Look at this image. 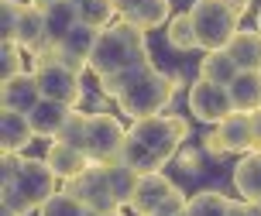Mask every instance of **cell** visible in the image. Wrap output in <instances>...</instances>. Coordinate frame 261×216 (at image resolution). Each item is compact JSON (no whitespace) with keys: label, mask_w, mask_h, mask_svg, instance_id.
Masks as SVG:
<instances>
[{"label":"cell","mask_w":261,"mask_h":216,"mask_svg":"<svg viewBox=\"0 0 261 216\" xmlns=\"http://www.w3.org/2000/svg\"><path fill=\"white\" fill-rule=\"evenodd\" d=\"M186 138H189L186 117L158 114V117H144V120H130L120 161L127 168H134L138 175L162 172L172 158H179Z\"/></svg>","instance_id":"cell-1"},{"label":"cell","mask_w":261,"mask_h":216,"mask_svg":"<svg viewBox=\"0 0 261 216\" xmlns=\"http://www.w3.org/2000/svg\"><path fill=\"white\" fill-rule=\"evenodd\" d=\"M141 65H151V55H148V38H144L141 28L127 24V21H117L100 31L96 38V48L90 55V72L100 79L120 76V72H130V69H141Z\"/></svg>","instance_id":"cell-2"},{"label":"cell","mask_w":261,"mask_h":216,"mask_svg":"<svg viewBox=\"0 0 261 216\" xmlns=\"http://www.w3.org/2000/svg\"><path fill=\"white\" fill-rule=\"evenodd\" d=\"M179 89V79L162 72L155 65L138 69V76L130 79V86L117 96L120 114L130 120H144V117H158L172 106V96Z\"/></svg>","instance_id":"cell-3"},{"label":"cell","mask_w":261,"mask_h":216,"mask_svg":"<svg viewBox=\"0 0 261 216\" xmlns=\"http://www.w3.org/2000/svg\"><path fill=\"white\" fill-rule=\"evenodd\" d=\"M55 172L48 168L45 158H21V168L14 175L11 185H4V206H11L14 213L31 216L52 199L55 192Z\"/></svg>","instance_id":"cell-4"},{"label":"cell","mask_w":261,"mask_h":216,"mask_svg":"<svg viewBox=\"0 0 261 216\" xmlns=\"http://www.w3.org/2000/svg\"><path fill=\"white\" fill-rule=\"evenodd\" d=\"M189 17H193V28H196L199 51L227 48L230 38L241 31V14L230 4H223V0H193Z\"/></svg>","instance_id":"cell-5"},{"label":"cell","mask_w":261,"mask_h":216,"mask_svg":"<svg viewBox=\"0 0 261 216\" xmlns=\"http://www.w3.org/2000/svg\"><path fill=\"white\" fill-rule=\"evenodd\" d=\"M31 72L38 79L45 100H55V103H65V106L79 110V103H83V76L59 62L52 55V48L35 55V69H31Z\"/></svg>","instance_id":"cell-6"},{"label":"cell","mask_w":261,"mask_h":216,"mask_svg":"<svg viewBox=\"0 0 261 216\" xmlns=\"http://www.w3.org/2000/svg\"><path fill=\"white\" fill-rule=\"evenodd\" d=\"M127 144V127L120 124L114 114H90V127H86V154L93 165H117Z\"/></svg>","instance_id":"cell-7"},{"label":"cell","mask_w":261,"mask_h":216,"mask_svg":"<svg viewBox=\"0 0 261 216\" xmlns=\"http://www.w3.org/2000/svg\"><path fill=\"white\" fill-rule=\"evenodd\" d=\"M76 203H83L90 213H114V209H124L114 196V185L107 178V168L103 165H90L83 175H76L72 182H65V189Z\"/></svg>","instance_id":"cell-8"},{"label":"cell","mask_w":261,"mask_h":216,"mask_svg":"<svg viewBox=\"0 0 261 216\" xmlns=\"http://www.w3.org/2000/svg\"><path fill=\"white\" fill-rule=\"evenodd\" d=\"M189 114L199 120V124H210L217 127L223 124L234 110V100H230V89L227 86H217V83H206V79H196L189 86Z\"/></svg>","instance_id":"cell-9"},{"label":"cell","mask_w":261,"mask_h":216,"mask_svg":"<svg viewBox=\"0 0 261 216\" xmlns=\"http://www.w3.org/2000/svg\"><path fill=\"white\" fill-rule=\"evenodd\" d=\"M96 38H100V31L79 21V24L52 48V55L62 65H69L72 72H79V76H83V72L90 69V55H93V48H96Z\"/></svg>","instance_id":"cell-10"},{"label":"cell","mask_w":261,"mask_h":216,"mask_svg":"<svg viewBox=\"0 0 261 216\" xmlns=\"http://www.w3.org/2000/svg\"><path fill=\"white\" fill-rule=\"evenodd\" d=\"M179 189L169 175L162 172H151V175H141L138 189H134V199H130V213L138 216H155L162 206L172 199V192Z\"/></svg>","instance_id":"cell-11"},{"label":"cell","mask_w":261,"mask_h":216,"mask_svg":"<svg viewBox=\"0 0 261 216\" xmlns=\"http://www.w3.org/2000/svg\"><path fill=\"white\" fill-rule=\"evenodd\" d=\"M0 100H4V110H14V114H31L35 106H38L45 96H41V86L35 72H21V76H14L4 83L0 89Z\"/></svg>","instance_id":"cell-12"},{"label":"cell","mask_w":261,"mask_h":216,"mask_svg":"<svg viewBox=\"0 0 261 216\" xmlns=\"http://www.w3.org/2000/svg\"><path fill=\"white\" fill-rule=\"evenodd\" d=\"M14 41H17L28 55H41V51L48 48V35H45V11H41V7H35V4H24V7H21Z\"/></svg>","instance_id":"cell-13"},{"label":"cell","mask_w":261,"mask_h":216,"mask_svg":"<svg viewBox=\"0 0 261 216\" xmlns=\"http://www.w3.org/2000/svg\"><path fill=\"white\" fill-rule=\"evenodd\" d=\"M41 158L48 161V168L55 172V178H62V182H72L76 175H83V172L93 165L90 154L72 148V144H65V141H52L48 151L41 154Z\"/></svg>","instance_id":"cell-14"},{"label":"cell","mask_w":261,"mask_h":216,"mask_svg":"<svg viewBox=\"0 0 261 216\" xmlns=\"http://www.w3.org/2000/svg\"><path fill=\"white\" fill-rule=\"evenodd\" d=\"M38 138L28 114H14V110H4L0 114V144H4V154H21L31 148V141Z\"/></svg>","instance_id":"cell-15"},{"label":"cell","mask_w":261,"mask_h":216,"mask_svg":"<svg viewBox=\"0 0 261 216\" xmlns=\"http://www.w3.org/2000/svg\"><path fill=\"white\" fill-rule=\"evenodd\" d=\"M69 117H72V106H65V103H55V100H41L31 114H28V120H31V127H35V134L45 141H55L59 134H62V127L69 124Z\"/></svg>","instance_id":"cell-16"},{"label":"cell","mask_w":261,"mask_h":216,"mask_svg":"<svg viewBox=\"0 0 261 216\" xmlns=\"http://www.w3.org/2000/svg\"><path fill=\"white\" fill-rule=\"evenodd\" d=\"M217 134H220L227 154H248L254 151V130H251V114H230L223 124H217Z\"/></svg>","instance_id":"cell-17"},{"label":"cell","mask_w":261,"mask_h":216,"mask_svg":"<svg viewBox=\"0 0 261 216\" xmlns=\"http://www.w3.org/2000/svg\"><path fill=\"white\" fill-rule=\"evenodd\" d=\"M227 51H230V59L237 62L241 72H261V31L258 28H241L230 38Z\"/></svg>","instance_id":"cell-18"},{"label":"cell","mask_w":261,"mask_h":216,"mask_svg":"<svg viewBox=\"0 0 261 216\" xmlns=\"http://www.w3.org/2000/svg\"><path fill=\"white\" fill-rule=\"evenodd\" d=\"M45 11V35H48V48H55L59 41L79 24V11L72 0H52L48 7H41ZM45 48V51H48Z\"/></svg>","instance_id":"cell-19"},{"label":"cell","mask_w":261,"mask_h":216,"mask_svg":"<svg viewBox=\"0 0 261 216\" xmlns=\"http://www.w3.org/2000/svg\"><path fill=\"white\" fill-rule=\"evenodd\" d=\"M234 189L244 203H261V154L248 151L234 165Z\"/></svg>","instance_id":"cell-20"},{"label":"cell","mask_w":261,"mask_h":216,"mask_svg":"<svg viewBox=\"0 0 261 216\" xmlns=\"http://www.w3.org/2000/svg\"><path fill=\"white\" fill-rule=\"evenodd\" d=\"M237 62L230 59V51L220 48V51H203V59H199V79H206V83H217V86H230L237 79Z\"/></svg>","instance_id":"cell-21"},{"label":"cell","mask_w":261,"mask_h":216,"mask_svg":"<svg viewBox=\"0 0 261 216\" xmlns=\"http://www.w3.org/2000/svg\"><path fill=\"white\" fill-rule=\"evenodd\" d=\"M227 89H230V100H234L237 114L261 110V72H237V79Z\"/></svg>","instance_id":"cell-22"},{"label":"cell","mask_w":261,"mask_h":216,"mask_svg":"<svg viewBox=\"0 0 261 216\" xmlns=\"http://www.w3.org/2000/svg\"><path fill=\"white\" fill-rule=\"evenodd\" d=\"M172 17H175V14H172V4H169V0H144L141 7H134L130 14H124L120 21L141 28V31H155V28L169 24Z\"/></svg>","instance_id":"cell-23"},{"label":"cell","mask_w":261,"mask_h":216,"mask_svg":"<svg viewBox=\"0 0 261 216\" xmlns=\"http://www.w3.org/2000/svg\"><path fill=\"white\" fill-rule=\"evenodd\" d=\"M79 11V21L83 24L96 28V31H103V28L117 24L114 17H117V7H114V0H72Z\"/></svg>","instance_id":"cell-24"},{"label":"cell","mask_w":261,"mask_h":216,"mask_svg":"<svg viewBox=\"0 0 261 216\" xmlns=\"http://www.w3.org/2000/svg\"><path fill=\"white\" fill-rule=\"evenodd\" d=\"M230 206H234V199H227L223 192L203 189V192H196V196H189L186 213H189V216H227V213H230Z\"/></svg>","instance_id":"cell-25"},{"label":"cell","mask_w":261,"mask_h":216,"mask_svg":"<svg viewBox=\"0 0 261 216\" xmlns=\"http://www.w3.org/2000/svg\"><path fill=\"white\" fill-rule=\"evenodd\" d=\"M165 38H169V45L175 51H196L199 48V41H196V28H193V17H189V11L175 14L169 24H165Z\"/></svg>","instance_id":"cell-26"},{"label":"cell","mask_w":261,"mask_h":216,"mask_svg":"<svg viewBox=\"0 0 261 216\" xmlns=\"http://www.w3.org/2000/svg\"><path fill=\"white\" fill-rule=\"evenodd\" d=\"M107 178H110V185H114L117 203L120 206H130V199H134V189H138L141 175H138L134 168H127L124 161H117V165H107Z\"/></svg>","instance_id":"cell-27"},{"label":"cell","mask_w":261,"mask_h":216,"mask_svg":"<svg viewBox=\"0 0 261 216\" xmlns=\"http://www.w3.org/2000/svg\"><path fill=\"white\" fill-rule=\"evenodd\" d=\"M38 216H90V209L83 203H76L69 192H55L52 199L38 209Z\"/></svg>","instance_id":"cell-28"},{"label":"cell","mask_w":261,"mask_h":216,"mask_svg":"<svg viewBox=\"0 0 261 216\" xmlns=\"http://www.w3.org/2000/svg\"><path fill=\"white\" fill-rule=\"evenodd\" d=\"M86 127H90V114L72 110L69 124L62 127V134H59L55 141H65V144H72V148H79V151H86Z\"/></svg>","instance_id":"cell-29"},{"label":"cell","mask_w":261,"mask_h":216,"mask_svg":"<svg viewBox=\"0 0 261 216\" xmlns=\"http://www.w3.org/2000/svg\"><path fill=\"white\" fill-rule=\"evenodd\" d=\"M21 72H28L24 69V48L17 41H4V51H0V76H4V83L21 76Z\"/></svg>","instance_id":"cell-30"},{"label":"cell","mask_w":261,"mask_h":216,"mask_svg":"<svg viewBox=\"0 0 261 216\" xmlns=\"http://www.w3.org/2000/svg\"><path fill=\"white\" fill-rule=\"evenodd\" d=\"M21 0H4L0 4V17H4V41H14V31H17V17H21Z\"/></svg>","instance_id":"cell-31"},{"label":"cell","mask_w":261,"mask_h":216,"mask_svg":"<svg viewBox=\"0 0 261 216\" xmlns=\"http://www.w3.org/2000/svg\"><path fill=\"white\" fill-rule=\"evenodd\" d=\"M17 168H21V154H4V161H0V182L11 185L14 175H17Z\"/></svg>","instance_id":"cell-32"},{"label":"cell","mask_w":261,"mask_h":216,"mask_svg":"<svg viewBox=\"0 0 261 216\" xmlns=\"http://www.w3.org/2000/svg\"><path fill=\"white\" fill-rule=\"evenodd\" d=\"M203 151L213 154V158H223V154H227V148H223V141H220V134H217V130H210L206 138H203Z\"/></svg>","instance_id":"cell-33"},{"label":"cell","mask_w":261,"mask_h":216,"mask_svg":"<svg viewBox=\"0 0 261 216\" xmlns=\"http://www.w3.org/2000/svg\"><path fill=\"white\" fill-rule=\"evenodd\" d=\"M179 165H182V172H199V151H179Z\"/></svg>","instance_id":"cell-34"},{"label":"cell","mask_w":261,"mask_h":216,"mask_svg":"<svg viewBox=\"0 0 261 216\" xmlns=\"http://www.w3.org/2000/svg\"><path fill=\"white\" fill-rule=\"evenodd\" d=\"M251 130H254V151H261V110L251 114Z\"/></svg>","instance_id":"cell-35"},{"label":"cell","mask_w":261,"mask_h":216,"mask_svg":"<svg viewBox=\"0 0 261 216\" xmlns=\"http://www.w3.org/2000/svg\"><path fill=\"white\" fill-rule=\"evenodd\" d=\"M141 4H144V0H114V7H117L120 17H124V14H130L134 7H141Z\"/></svg>","instance_id":"cell-36"},{"label":"cell","mask_w":261,"mask_h":216,"mask_svg":"<svg viewBox=\"0 0 261 216\" xmlns=\"http://www.w3.org/2000/svg\"><path fill=\"white\" fill-rule=\"evenodd\" d=\"M223 4H230V7H234L237 14H244V11H248V4H251V0H223Z\"/></svg>","instance_id":"cell-37"},{"label":"cell","mask_w":261,"mask_h":216,"mask_svg":"<svg viewBox=\"0 0 261 216\" xmlns=\"http://www.w3.org/2000/svg\"><path fill=\"white\" fill-rule=\"evenodd\" d=\"M244 216H261V203H244Z\"/></svg>","instance_id":"cell-38"},{"label":"cell","mask_w":261,"mask_h":216,"mask_svg":"<svg viewBox=\"0 0 261 216\" xmlns=\"http://www.w3.org/2000/svg\"><path fill=\"white\" fill-rule=\"evenodd\" d=\"M227 216H244V199H234V206H230Z\"/></svg>","instance_id":"cell-39"},{"label":"cell","mask_w":261,"mask_h":216,"mask_svg":"<svg viewBox=\"0 0 261 216\" xmlns=\"http://www.w3.org/2000/svg\"><path fill=\"white\" fill-rule=\"evenodd\" d=\"M0 216H21V213H14L11 206H0Z\"/></svg>","instance_id":"cell-40"},{"label":"cell","mask_w":261,"mask_h":216,"mask_svg":"<svg viewBox=\"0 0 261 216\" xmlns=\"http://www.w3.org/2000/svg\"><path fill=\"white\" fill-rule=\"evenodd\" d=\"M90 216H124L120 209H114V213H90Z\"/></svg>","instance_id":"cell-41"},{"label":"cell","mask_w":261,"mask_h":216,"mask_svg":"<svg viewBox=\"0 0 261 216\" xmlns=\"http://www.w3.org/2000/svg\"><path fill=\"white\" fill-rule=\"evenodd\" d=\"M31 4H35V7H48L52 0H31Z\"/></svg>","instance_id":"cell-42"},{"label":"cell","mask_w":261,"mask_h":216,"mask_svg":"<svg viewBox=\"0 0 261 216\" xmlns=\"http://www.w3.org/2000/svg\"><path fill=\"white\" fill-rule=\"evenodd\" d=\"M258 31H261V11H258Z\"/></svg>","instance_id":"cell-43"},{"label":"cell","mask_w":261,"mask_h":216,"mask_svg":"<svg viewBox=\"0 0 261 216\" xmlns=\"http://www.w3.org/2000/svg\"><path fill=\"white\" fill-rule=\"evenodd\" d=\"M179 216H189V213H179Z\"/></svg>","instance_id":"cell-44"},{"label":"cell","mask_w":261,"mask_h":216,"mask_svg":"<svg viewBox=\"0 0 261 216\" xmlns=\"http://www.w3.org/2000/svg\"><path fill=\"white\" fill-rule=\"evenodd\" d=\"M258 154H261V151H258Z\"/></svg>","instance_id":"cell-45"}]
</instances>
